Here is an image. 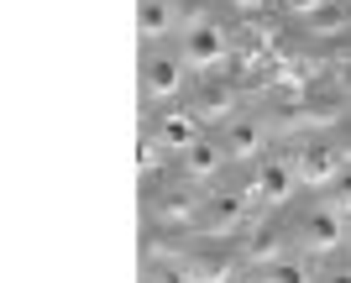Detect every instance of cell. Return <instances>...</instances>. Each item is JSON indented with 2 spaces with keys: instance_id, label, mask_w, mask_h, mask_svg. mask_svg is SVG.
<instances>
[{
  "instance_id": "cell-17",
  "label": "cell",
  "mask_w": 351,
  "mask_h": 283,
  "mask_svg": "<svg viewBox=\"0 0 351 283\" xmlns=\"http://www.w3.org/2000/svg\"><path fill=\"white\" fill-rule=\"evenodd\" d=\"M330 205H336L341 215H351V168H341V179L330 184Z\"/></svg>"
},
{
  "instance_id": "cell-7",
  "label": "cell",
  "mask_w": 351,
  "mask_h": 283,
  "mask_svg": "<svg viewBox=\"0 0 351 283\" xmlns=\"http://www.w3.org/2000/svg\"><path fill=\"white\" fill-rule=\"evenodd\" d=\"M220 142H226V152H231L236 163H252V158H263V147H267V126L252 121V116H236V121H226Z\"/></svg>"
},
{
  "instance_id": "cell-10",
  "label": "cell",
  "mask_w": 351,
  "mask_h": 283,
  "mask_svg": "<svg viewBox=\"0 0 351 283\" xmlns=\"http://www.w3.org/2000/svg\"><path fill=\"white\" fill-rule=\"evenodd\" d=\"M173 21H178V0H142V5H136V32H142L147 42H152V37H168Z\"/></svg>"
},
{
  "instance_id": "cell-18",
  "label": "cell",
  "mask_w": 351,
  "mask_h": 283,
  "mask_svg": "<svg viewBox=\"0 0 351 283\" xmlns=\"http://www.w3.org/2000/svg\"><path fill=\"white\" fill-rule=\"evenodd\" d=\"M158 152H162V142H158V136H142V147H136V168H142V173H152Z\"/></svg>"
},
{
  "instance_id": "cell-9",
  "label": "cell",
  "mask_w": 351,
  "mask_h": 283,
  "mask_svg": "<svg viewBox=\"0 0 351 283\" xmlns=\"http://www.w3.org/2000/svg\"><path fill=\"white\" fill-rule=\"evenodd\" d=\"M152 136H158L168 152H189L194 142H199V116H194V110H162Z\"/></svg>"
},
{
  "instance_id": "cell-13",
  "label": "cell",
  "mask_w": 351,
  "mask_h": 283,
  "mask_svg": "<svg viewBox=\"0 0 351 283\" xmlns=\"http://www.w3.org/2000/svg\"><path fill=\"white\" fill-rule=\"evenodd\" d=\"M263 283H315V268L299 262V257H278L263 268Z\"/></svg>"
},
{
  "instance_id": "cell-2",
  "label": "cell",
  "mask_w": 351,
  "mask_h": 283,
  "mask_svg": "<svg viewBox=\"0 0 351 283\" xmlns=\"http://www.w3.org/2000/svg\"><path fill=\"white\" fill-rule=\"evenodd\" d=\"M299 158H257V173H252V194L263 205H289L293 189H299Z\"/></svg>"
},
{
  "instance_id": "cell-14",
  "label": "cell",
  "mask_w": 351,
  "mask_h": 283,
  "mask_svg": "<svg viewBox=\"0 0 351 283\" xmlns=\"http://www.w3.org/2000/svg\"><path fill=\"white\" fill-rule=\"evenodd\" d=\"M199 210H205V205H199L194 194H184V189H168L158 199V215H162V221H194Z\"/></svg>"
},
{
  "instance_id": "cell-11",
  "label": "cell",
  "mask_w": 351,
  "mask_h": 283,
  "mask_svg": "<svg viewBox=\"0 0 351 283\" xmlns=\"http://www.w3.org/2000/svg\"><path fill=\"white\" fill-rule=\"evenodd\" d=\"M241 252H247V262H278L283 257V231L278 225H257V231H247V247H241Z\"/></svg>"
},
{
  "instance_id": "cell-1",
  "label": "cell",
  "mask_w": 351,
  "mask_h": 283,
  "mask_svg": "<svg viewBox=\"0 0 351 283\" xmlns=\"http://www.w3.org/2000/svg\"><path fill=\"white\" fill-rule=\"evenodd\" d=\"M184 63L189 69H199V74H210V69H220V63L231 58V37H226V27H215V21H189V32H184Z\"/></svg>"
},
{
  "instance_id": "cell-12",
  "label": "cell",
  "mask_w": 351,
  "mask_h": 283,
  "mask_svg": "<svg viewBox=\"0 0 351 283\" xmlns=\"http://www.w3.org/2000/svg\"><path fill=\"white\" fill-rule=\"evenodd\" d=\"M184 268H189L194 283H231V257L226 252H199V257H184Z\"/></svg>"
},
{
  "instance_id": "cell-23",
  "label": "cell",
  "mask_w": 351,
  "mask_h": 283,
  "mask_svg": "<svg viewBox=\"0 0 351 283\" xmlns=\"http://www.w3.org/2000/svg\"><path fill=\"white\" fill-rule=\"evenodd\" d=\"M247 283H252V278H247ZM257 283H263V278H257Z\"/></svg>"
},
{
  "instance_id": "cell-4",
  "label": "cell",
  "mask_w": 351,
  "mask_h": 283,
  "mask_svg": "<svg viewBox=\"0 0 351 283\" xmlns=\"http://www.w3.org/2000/svg\"><path fill=\"white\" fill-rule=\"evenodd\" d=\"M299 236H304V247L309 252H336V247H346V215H341L336 205H330V199H325V205H315L304 215V231H299Z\"/></svg>"
},
{
  "instance_id": "cell-6",
  "label": "cell",
  "mask_w": 351,
  "mask_h": 283,
  "mask_svg": "<svg viewBox=\"0 0 351 283\" xmlns=\"http://www.w3.org/2000/svg\"><path fill=\"white\" fill-rule=\"evenodd\" d=\"M341 152L330 147V142H309L304 152H299V179L309 184V189H330V184L341 179Z\"/></svg>"
},
{
  "instance_id": "cell-19",
  "label": "cell",
  "mask_w": 351,
  "mask_h": 283,
  "mask_svg": "<svg viewBox=\"0 0 351 283\" xmlns=\"http://www.w3.org/2000/svg\"><path fill=\"white\" fill-rule=\"evenodd\" d=\"M152 283H194L184 262H168V268H152Z\"/></svg>"
},
{
  "instance_id": "cell-15",
  "label": "cell",
  "mask_w": 351,
  "mask_h": 283,
  "mask_svg": "<svg viewBox=\"0 0 351 283\" xmlns=\"http://www.w3.org/2000/svg\"><path fill=\"white\" fill-rule=\"evenodd\" d=\"M309 32H315V37H341V32H351V16L341 11V5H325V11L309 16Z\"/></svg>"
},
{
  "instance_id": "cell-16",
  "label": "cell",
  "mask_w": 351,
  "mask_h": 283,
  "mask_svg": "<svg viewBox=\"0 0 351 283\" xmlns=\"http://www.w3.org/2000/svg\"><path fill=\"white\" fill-rule=\"evenodd\" d=\"M226 110H231V90H226V84H205V90H199V105H194V116L215 121V116H226Z\"/></svg>"
},
{
  "instance_id": "cell-3",
  "label": "cell",
  "mask_w": 351,
  "mask_h": 283,
  "mask_svg": "<svg viewBox=\"0 0 351 283\" xmlns=\"http://www.w3.org/2000/svg\"><path fill=\"white\" fill-rule=\"evenodd\" d=\"M252 199L257 194H231V189H220L205 199V210H199V221H205V231H215V236H236V231H247L252 225Z\"/></svg>"
},
{
  "instance_id": "cell-22",
  "label": "cell",
  "mask_w": 351,
  "mask_h": 283,
  "mask_svg": "<svg viewBox=\"0 0 351 283\" xmlns=\"http://www.w3.org/2000/svg\"><path fill=\"white\" fill-rule=\"evenodd\" d=\"M236 5H241V11H257V5H267V0H236Z\"/></svg>"
},
{
  "instance_id": "cell-21",
  "label": "cell",
  "mask_w": 351,
  "mask_h": 283,
  "mask_svg": "<svg viewBox=\"0 0 351 283\" xmlns=\"http://www.w3.org/2000/svg\"><path fill=\"white\" fill-rule=\"evenodd\" d=\"M320 283H351V268H325Z\"/></svg>"
},
{
  "instance_id": "cell-20",
  "label": "cell",
  "mask_w": 351,
  "mask_h": 283,
  "mask_svg": "<svg viewBox=\"0 0 351 283\" xmlns=\"http://www.w3.org/2000/svg\"><path fill=\"white\" fill-rule=\"evenodd\" d=\"M283 5H289V16H315V11H325V5H330V0H283Z\"/></svg>"
},
{
  "instance_id": "cell-8",
  "label": "cell",
  "mask_w": 351,
  "mask_h": 283,
  "mask_svg": "<svg viewBox=\"0 0 351 283\" xmlns=\"http://www.w3.org/2000/svg\"><path fill=\"white\" fill-rule=\"evenodd\" d=\"M226 163H231L226 142H220V136H199V142L184 152V179H199V184H205V179H215Z\"/></svg>"
},
{
  "instance_id": "cell-5",
  "label": "cell",
  "mask_w": 351,
  "mask_h": 283,
  "mask_svg": "<svg viewBox=\"0 0 351 283\" xmlns=\"http://www.w3.org/2000/svg\"><path fill=\"white\" fill-rule=\"evenodd\" d=\"M184 53H152V58L142 63V90L152 95V100H173L178 90H184Z\"/></svg>"
}]
</instances>
